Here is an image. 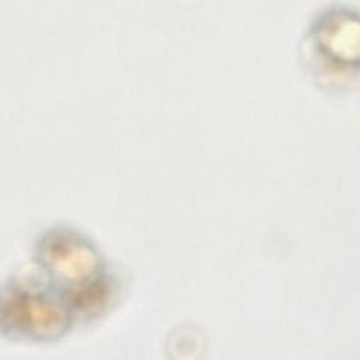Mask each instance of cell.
<instances>
[{"label": "cell", "mask_w": 360, "mask_h": 360, "mask_svg": "<svg viewBox=\"0 0 360 360\" xmlns=\"http://www.w3.org/2000/svg\"><path fill=\"white\" fill-rule=\"evenodd\" d=\"M37 260L51 287L75 316L97 315L110 301L112 281L93 243L70 228H52L37 243Z\"/></svg>", "instance_id": "obj_1"}, {"label": "cell", "mask_w": 360, "mask_h": 360, "mask_svg": "<svg viewBox=\"0 0 360 360\" xmlns=\"http://www.w3.org/2000/svg\"><path fill=\"white\" fill-rule=\"evenodd\" d=\"M73 315L52 288L38 281H13L3 290L1 330L4 335L37 342L60 338Z\"/></svg>", "instance_id": "obj_2"}, {"label": "cell", "mask_w": 360, "mask_h": 360, "mask_svg": "<svg viewBox=\"0 0 360 360\" xmlns=\"http://www.w3.org/2000/svg\"><path fill=\"white\" fill-rule=\"evenodd\" d=\"M312 52L336 66H349L357 56V20L347 10L323 11L309 30Z\"/></svg>", "instance_id": "obj_3"}]
</instances>
